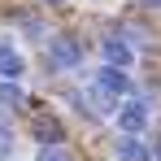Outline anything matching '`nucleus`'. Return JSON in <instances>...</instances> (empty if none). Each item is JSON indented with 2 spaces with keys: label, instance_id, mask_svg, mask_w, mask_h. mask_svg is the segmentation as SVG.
I'll return each mask as SVG.
<instances>
[{
  "label": "nucleus",
  "instance_id": "nucleus-1",
  "mask_svg": "<svg viewBox=\"0 0 161 161\" xmlns=\"http://www.w3.org/2000/svg\"><path fill=\"white\" fill-rule=\"evenodd\" d=\"M83 61V44L74 35H48V65L57 70H74Z\"/></svg>",
  "mask_w": 161,
  "mask_h": 161
},
{
  "label": "nucleus",
  "instance_id": "nucleus-2",
  "mask_svg": "<svg viewBox=\"0 0 161 161\" xmlns=\"http://www.w3.org/2000/svg\"><path fill=\"white\" fill-rule=\"evenodd\" d=\"M31 131H35V139H39L44 148H57V144L65 139V131H61V122H57L53 113H35V118H31Z\"/></svg>",
  "mask_w": 161,
  "mask_h": 161
},
{
  "label": "nucleus",
  "instance_id": "nucleus-3",
  "mask_svg": "<svg viewBox=\"0 0 161 161\" xmlns=\"http://www.w3.org/2000/svg\"><path fill=\"white\" fill-rule=\"evenodd\" d=\"M100 53H105L109 70H126V65L135 61L131 44H126V39H118V35H105V39H100Z\"/></svg>",
  "mask_w": 161,
  "mask_h": 161
},
{
  "label": "nucleus",
  "instance_id": "nucleus-4",
  "mask_svg": "<svg viewBox=\"0 0 161 161\" xmlns=\"http://www.w3.org/2000/svg\"><path fill=\"white\" fill-rule=\"evenodd\" d=\"M118 126H122V135H139L144 126H148V105H139V100L122 105L118 109Z\"/></svg>",
  "mask_w": 161,
  "mask_h": 161
},
{
  "label": "nucleus",
  "instance_id": "nucleus-5",
  "mask_svg": "<svg viewBox=\"0 0 161 161\" xmlns=\"http://www.w3.org/2000/svg\"><path fill=\"white\" fill-rule=\"evenodd\" d=\"M113 153H118V161H148V157H153L148 139H139V135H122V139H113Z\"/></svg>",
  "mask_w": 161,
  "mask_h": 161
},
{
  "label": "nucleus",
  "instance_id": "nucleus-6",
  "mask_svg": "<svg viewBox=\"0 0 161 161\" xmlns=\"http://www.w3.org/2000/svg\"><path fill=\"white\" fill-rule=\"evenodd\" d=\"M96 87H100V96H109V100H118V96H122V92H126V74H122V70H100V74H96Z\"/></svg>",
  "mask_w": 161,
  "mask_h": 161
},
{
  "label": "nucleus",
  "instance_id": "nucleus-7",
  "mask_svg": "<svg viewBox=\"0 0 161 161\" xmlns=\"http://www.w3.org/2000/svg\"><path fill=\"white\" fill-rule=\"evenodd\" d=\"M0 74H4V83H13L18 74H22V57L13 53L9 44H0Z\"/></svg>",
  "mask_w": 161,
  "mask_h": 161
},
{
  "label": "nucleus",
  "instance_id": "nucleus-8",
  "mask_svg": "<svg viewBox=\"0 0 161 161\" xmlns=\"http://www.w3.org/2000/svg\"><path fill=\"white\" fill-rule=\"evenodd\" d=\"M0 105H9V109L26 105V96H22V87H18V83H4V79H0Z\"/></svg>",
  "mask_w": 161,
  "mask_h": 161
},
{
  "label": "nucleus",
  "instance_id": "nucleus-9",
  "mask_svg": "<svg viewBox=\"0 0 161 161\" xmlns=\"http://www.w3.org/2000/svg\"><path fill=\"white\" fill-rule=\"evenodd\" d=\"M39 161H70V153L57 144V148H39Z\"/></svg>",
  "mask_w": 161,
  "mask_h": 161
},
{
  "label": "nucleus",
  "instance_id": "nucleus-10",
  "mask_svg": "<svg viewBox=\"0 0 161 161\" xmlns=\"http://www.w3.org/2000/svg\"><path fill=\"white\" fill-rule=\"evenodd\" d=\"M9 144H13V131H9V126H4V118H0V157L9 153Z\"/></svg>",
  "mask_w": 161,
  "mask_h": 161
},
{
  "label": "nucleus",
  "instance_id": "nucleus-11",
  "mask_svg": "<svg viewBox=\"0 0 161 161\" xmlns=\"http://www.w3.org/2000/svg\"><path fill=\"white\" fill-rule=\"evenodd\" d=\"M139 4H148V9H153V4H161V0H139Z\"/></svg>",
  "mask_w": 161,
  "mask_h": 161
},
{
  "label": "nucleus",
  "instance_id": "nucleus-12",
  "mask_svg": "<svg viewBox=\"0 0 161 161\" xmlns=\"http://www.w3.org/2000/svg\"><path fill=\"white\" fill-rule=\"evenodd\" d=\"M148 148H157V157H161V139H157V144H148Z\"/></svg>",
  "mask_w": 161,
  "mask_h": 161
},
{
  "label": "nucleus",
  "instance_id": "nucleus-13",
  "mask_svg": "<svg viewBox=\"0 0 161 161\" xmlns=\"http://www.w3.org/2000/svg\"><path fill=\"white\" fill-rule=\"evenodd\" d=\"M44 4H65V0H44Z\"/></svg>",
  "mask_w": 161,
  "mask_h": 161
}]
</instances>
